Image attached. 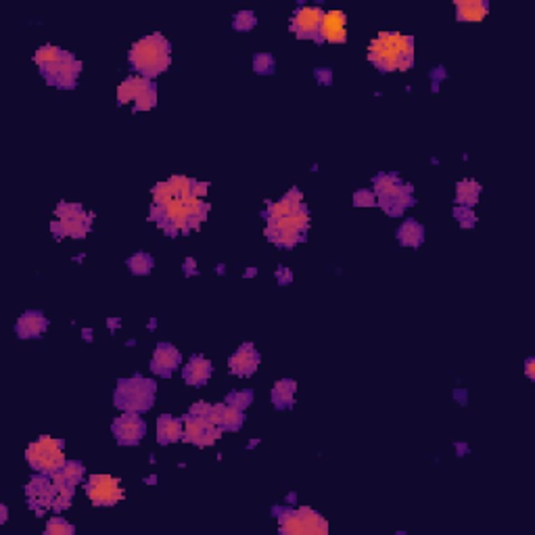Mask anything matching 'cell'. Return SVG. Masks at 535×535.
<instances>
[{"label":"cell","mask_w":535,"mask_h":535,"mask_svg":"<svg viewBox=\"0 0 535 535\" xmlns=\"http://www.w3.org/2000/svg\"><path fill=\"white\" fill-rule=\"evenodd\" d=\"M322 21H324V11L320 6H301L291 17V32L301 40L318 42Z\"/></svg>","instance_id":"4fadbf2b"},{"label":"cell","mask_w":535,"mask_h":535,"mask_svg":"<svg viewBox=\"0 0 535 535\" xmlns=\"http://www.w3.org/2000/svg\"><path fill=\"white\" fill-rule=\"evenodd\" d=\"M111 433L116 437V441L120 445L132 447L138 445L144 435H146V422L140 418V414H132V412H122L113 424H111Z\"/></svg>","instance_id":"5bb4252c"},{"label":"cell","mask_w":535,"mask_h":535,"mask_svg":"<svg viewBox=\"0 0 535 535\" xmlns=\"http://www.w3.org/2000/svg\"><path fill=\"white\" fill-rule=\"evenodd\" d=\"M253 71L260 76H272L276 71V59L270 53H256L253 55Z\"/></svg>","instance_id":"f1b7e54d"},{"label":"cell","mask_w":535,"mask_h":535,"mask_svg":"<svg viewBox=\"0 0 535 535\" xmlns=\"http://www.w3.org/2000/svg\"><path fill=\"white\" fill-rule=\"evenodd\" d=\"M107 326H109V331L113 333L116 328H120V326H122V322H120L118 318H109V320H107Z\"/></svg>","instance_id":"b9f144b4"},{"label":"cell","mask_w":535,"mask_h":535,"mask_svg":"<svg viewBox=\"0 0 535 535\" xmlns=\"http://www.w3.org/2000/svg\"><path fill=\"white\" fill-rule=\"evenodd\" d=\"M214 375V364L205 356H190L188 362L182 368V379L190 387H205Z\"/></svg>","instance_id":"ac0fdd59"},{"label":"cell","mask_w":535,"mask_h":535,"mask_svg":"<svg viewBox=\"0 0 535 535\" xmlns=\"http://www.w3.org/2000/svg\"><path fill=\"white\" fill-rule=\"evenodd\" d=\"M61 471H63L65 479H67L71 485H76V487L84 481V475H86V466H84V462H80V460H67L65 466H63Z\"/></svg>","instance_id":"83f0119b"},{"label":"cell","mask_w":535,"mask_h":535,"mask_svg":"<svg viewBox=\"0 0 535 535\" xmlns=\"http://www.w3.org/2000/svg\"><path fill=\"white\" fill-rule=\"evenodd\" d=\"M153 86V82L148 78H142L138 74H134L130 78H126L120 86H118V105H128L136 103L148 88Z\"/></svg>","instance_id":"7402d4cb"},{"label":"cell","mask_w":535,"mask_h":535,"mask_svg":"<svg viewBox=\"0 0 535 535\" xmlns=\"http://www.w3.org/2000/svg\"><path fill=\"white\" fill-rule=\"evenodd\" d=\"M276 282H278L280 286H289V284L293 282V272H291V268H286V266L276 268Z\"/></svg>","instance_id":"d590c367"},{"label":"cell","mask_w":535,"mask_h":535,"mask_svg":"<svg viewBox=\"0 0 535 535\" xmlns=\"http://www.w3.org/2000/svg\"><path fill=\"white\" fill-rule=\"evenodd\" d=\"M525 375L529 381H535V358H527L525 362Z\"/></svg>","instance_id":"ab89813d"},{"label":"cell","mask_w":535,"mask_h":535,"mask_svg":"<svg viewBox=\"0 0 535 535\" xmlns=\"http://www.w3.org/2000/svg\"><path fill=\"white\" fill-rule=\"evenodd\" d=\"M249 276H258V268H249V270H245V278H249Z\"/></svg>","instance_id":"bcb514c9"},{"label":"cell","mask_w":535,"mask_h":535,"mask_svg":"<svg viewBox=\"0 0 535 535\" xmlns=\"http://www.w3.org/2000/svg\"><path fill=\"white\" fill-rule=\"evenodd\" d=\"M489 13L487 0H458L456 2V19L458 21H481Z\"/></svg>","instance_id":"d4e9b609"},{"label":"cell","mask_w":535,"mask_h":535,"mask_svg":"<svg viewBox=\"0 0 535 535\" xmlns=\"http://www.w3.org/2000/svg\"><path fill=\"white\" fill-rule=\"evenodd\" d=\"M454 447L458 450V456H462V454H466V452H468V445H466V443H456Z\"/></svg>","instance_id":"ee69618b"},{"label":"cell","mask_w":535,"mask_h":535,"mask_svg":"<svg viewBox=\"0 0 535 535\" xmlns=\"http://www.w3.org/2000/svg\"><path fill=\"white\" fill-rule=\"evenodd\" d=\"M84 494L92 506H116L126 498L122 481L111 475H90L84 483Z\"/></svg>","instance_id":"30bf717a"},{"label":"cell","mask_w":535,"mask_h":535,"mask_svg":"<svg viewBox=\"0 0 535 535\" xmlns=\"http://www.w3.org/2000/svg\"><path fill=\"white\" fill-rule=\"evenodd\" d=\"M144 481H146V483H155V481H157V477H155V475H153V477H146V479H144Z\"/></svg>","instance_id":"f907efd6"},{"label":"cell","mask_w":535,"mask_h":535,"mask_svg":"<svg viewBox=\"0 0 535 535\" xmlns=\"http://www.w3.org/2000/svg\"><path fill=\"white\" fill-rule=\"evenodd\" d=\"M25 460L32 466L34 473H42V475H53L57 471H61L67 462L65 458V441L63 439H55L48 435L38 437L36 441H32L25 450Z\"/></svg>","instance_id":"ba28073f"},{"label":"cell","mask_w":535,"mask_h":535,"mask_svg":"<svg viewBox=\"0 0 535 535\" xmlns=\"http://www.w3.org/2000/svg\"><path fill=\"white\" fill-rule=\"evenodd\" d=\"M264 220V235L272 245L293 249L305 241V232L310 230V209L303 201V193L299 188H291L282 199L268 203Z\"/></svg>","instance_id":"6da1fadb"},{"label":"cell","mask_w":535,"mask_h":535,"mask_svg":"<svg viewBox=\"0 0 535 535\" xmlns=\"http://www.w3.org/2000/svg\"><path fill=\"white\" fill-rule=\"evenodd\" d=\"M92 335H95V331H92V328H84V331H82V337H84L88 343H92V339H95Z\"/></svg>","instance_id":"7bdbcfd3"},{"label":"cell","mask_w":535,"mask_h":535,"mask_svg":"<svg viewBox=\"0 0 535 535\" xmlns=\"http://www.w3.org/2000/svg\"><path fill=\"white\" fill-rule=\"evenodd\" d=\"M6 521H8V506L0 504V523H6Z\"/></svg>","instance_id":"60d3db41"},{"label":"cell","mask_w":535,"mask_h":535,"mask_svg":"<svg viewBox=\"0 0 535 535\" xmlns=\"http://www.w3.org/2000/svg\"><path fill=\"white\" fill-rule=\"evenodd\" d=\"M128 61L132 65V69L142 76V78H157L161 76L163 71L169 69L172 65V44L169 40L155 32V34H148L140 40H136L128 53Z\"/></svg>","instance_id":"277c9868"},{"label":"cell","mask_w":535,"mask_h":535,"mask_svg":"<svg viewBox=\"0 0 535 535\" xmlns=\"http://www.w3.org/2000/svg\"><path fill=\"white\" fill-rule=\"evenodd\" d=\"M211 405L214 403H207V401H195L190 408H188V412L190 414H197V416H209V412H211Z\"/></svg>","instance_id":"8d00e7d4"},{"label":"cell","mask_w":535,"mask_h":535,"mask_svg":"<svg viewBox=\"0 0 535 535\" xmlns=\"http://www.w3.org/2000/svg\"><path fill=\"white\" fill-rule=\"evenodd\" d=\"M377 205L391 218H400L401 214L414 205V186L403 182L394 172H381L373 178Z\"/></svg>","instance_id":"5b68a950"},{"label":"cell","mask_w":535,"mask_h":535,"mask_svg":"<svg viewBox=\"0 0 535 535\" xmlns=\"http://www.w3.org/2000/svg\"><path fill=\"white\" fill-rule=\"evenodd\" d=\"M146 328H148V331H155V328H157V320H155V318H151V320H148V324H146Z\"/></svg>","instance_id":"7dc6e473"},{"label":"cell","mask_w":535,"mask_h":535,"mask_svg":"<svg viewBox=\"0 0 535 535\" xmlns=\"http://www.w3.org/2000/svg\"><path fill=\"white\" fill-rule=\"evenodd\" d=\"M366 59L383 74L414 67V38L398 32H381L370 40Z\"/></svg>","instance_id":"7a4b0ae2"},{"label":"cell","mask_w":535,"mask_h":535,"mask_svg":"<svg viewBox=\"0 0 535 535\" xmlns=\"http://www.w3.org/2000/svg\"><path fill=\"white\" fill-rule=\"evenodd\" d=\"M314 78L318 80V84H322V86H331V84H333L335 74H333V69H328V67H318V69H314Z\"/></svg>","instance_id":"e575fe53"},{"label":"cell","mask_w":535,"mask_h":535,"mask_svg":"<svg viewBox=\"0 0 535 535\" xmlns=\"http://www.w3.org/2000/svg\"><path fill=\"white\" fill-rule=\"evenodd\" d=\"M454 398H456V400H460V403H464L462 400L466 398V391H454Z\"/></svg>","instance_id":"f6af8a7d"},{"label":"cell","mask_w":535,"mask_h":535,"mask_svg":"<svg viewBox=\"0 0 535 535\" xmlns=\"http://www.w3.org/2000/svg\"><path fill=\"white\" fill-rule=\"evenodd\" d=\"M209 420L218 424L222 431H241V426L245 424V410L230 405L226 401L214 403L209 412Z\"/></svg>","instance_id":"ffe728a7"},{"label":"cell","mask_w":535,"mask_h":535,"mask_svg":"<svg viewBox=\"0 0 535 535\" xmlns=\"http://www.w3.org/2000/svg\"><path fill=\"white\" fill-rule=\"evenodd\" d=\"M272 515L278 521V531L282 535H326L328 521L312 510L310 506H274Z\"/></svg>","instance_id":"8992f818"},{"label":"cell","mask_w":535,"mask_h":535,"mask_svg":"<svg viewBox=\"0 0 535 535\" xmlns=\"http://www.w3.org/2000/svg\"><path fill=\"white\" fill-rule=\"evenodd\" d=\"M429 78H431V84H433V90H437L439 88V84L447 78V74H445V69L439 65V67H435L431 74H429Z\"/></svg>","instance_id":"74e56055"},{"label":"cell","mask_w":535,"mask_h":535,"mask_svg":"<svg viewBox=\"0 0 535 535\" xmlns=\"http://www.w3.org/2000/svg\"><path fill=\"white\" fill-rule=\"evenodd\" d=\"M216 272H220V274H224V272H226V266H224V264H220V266L216 268Z\"/></svg>","instance_id":"681fc988"},{"label":"cell","mask_w":535,"mask_h":535,"mask_svg":"<svg viewBox=\"0 0 535 535\" xmlns=\"http://www.w3.org/2000/svg\"><path fill=\"white\" fill-rule=\"evenodd\" d=\"M182 272H184V276H197V274H199L197 260H195V258H186L184 264H182Z\"/></svg>","instance_id":"f35d334b"},{"label":"cell","mask_w":535,"mask_h":535,"mask_svg":"<svg viewBox=\"0 0 535 535\" xmlns=\"http://www.w3.org/2000/svg\"><path fill=\"white\" fill-rule=\"evenodd\" d=\"M180 366H182V354L178 352V347L172 343H157L148 362L151 373L161 379H169Z\"/></svg>","instance_id":"2e32d148"},{"label":"cell","mask_w":535,"mask_h":535,"mask_svg":"<svg viewBox=\"0 0 535 535\" xmlns=\"http://www.w3.org/2000/svg\"><path fill=\"white\" fill-rule=\"evenodd\" d=\"M352 203L356 207H377V195L370 188H358L352 197Z\"/></svg>","instance_id":"d6a6232c"},{"label":"cell","mask_w":535,"mask_h":535,"mask_svg":"<svg viewBox=\"0 0 535 535\" xmlns=\"http://www.w3.org/2000/svg\"><path fill=\"white\" fill-rule=\"evenodd\" d=\"M44 534L46 535H74L76 534V525L67 523V521H65V519H61V517H50V519L46 521Z\"/></svg>","instance_id":"f546056e"},{"label":"cell","mask_w":535,"mask_h":535,"mask_svg":"<svg viewBox=\"0 0 535 535\" xmlns=\"http://www.w3.org/2000/svg\"><path fill=\"white\" fill-rule=\"evenodd\" d=\"M25 498H27V506L34 510L36 517H44L48 510H53V504L57 498V485L53 483V477L36 473L25 485Z\"/></svg>","instance_id":"8fae6325"},{"label":"cell","mask_w":535,"mask_h":535,"mask_svg":"<svg viewBox=\"0 0 535 535\" xmlns=\"http://www.w3.org/2000/svg\"><path fill=\"white\" fill-rule=\"evenodd\" d=\"M258 25V17L253 11H239L232 19L235 32H251Z\"/></svg>","instance_id":"4dcf8cb0"},{"label":"cell","mask_w":535,"mask_h":535,"mask_svg":"<svg viewBox=\"0 0 535 535\" xmlns=\"http://www.w3.org/2000/svg\"><path fill=\"white\" fill-rule=\"evenodd\" d=\"M126 266H128V270L132 272L134 276H148L151 270L155 268V260L146 251H136L134 256H130L126 260Z\"/></svg>","instance_id":"4316f807"},{"label":"cell","mask_w":535,"mask_h":535,"mask_svg":"<svg viewBox=\"0 0 535 535\" xmlns=\"http://www.w3.org/2000/svg\"><path fill=\"white\" fill-rule=\"evenodd\" d=\"M454 218L458 220V224L462 228H473L477 224V216L473 211V207H464V205H456L454 207Z\"/></svg>","instance_id":"836d02e7"},{"label":"cell","mask_w":535,"mask_h":535,"mask_svg":"<svg viewBox=\"0 0 535 535\" xmlns=\"http://www.w3.org/2000/svg\"><path fill=\"white\" fill-rule=\"evenodd\" d=\"M182 420H184L182 441H186L190 445H197V447L214 445L224 433L218 424H214L209 420V416H197V414L186 412V416H182Z\"/></svg>","instance_id":"7c38bea8"},{"label":"cell","mask_w":535,"mask_h":535,"mask_svg":"<svg viewBox=\"0 0 535 535\" xmlns=\"http://www.w3.org/2000/svg\"><path fill=\"white\" fill-rule=\"evenodd\" d=\"M34 63L40 69V76L46 80L48 86L71 90L78 86L80 74H82V61L55 44H44L34 53Z\"/></svg>","instance_id":"3957f363"},{"label":"cell","mask_w":535,"mask_h":535,"mask_svg":"<svg viewBox=\"0 0 535 535\" xmlns=\"http://www.w3.org/2000/svg\"><path fill=\"white\" fill-rule=\"evenodd\" d=\"M253 398H256V394L251 391V389H235V391H230L228 396H226V403H230V405H237V408H241V410H247L251 403H253Z\"/></svg>","instance_id":"1f68e13d"},{"label":"cell","mask_w":535,"mask_h":535,"mask_svg":"<svg viewBox=\"0 0 535 535\" xmlns=\"http://www.w3.org/2000/svg\"><path fill=\"white\" fill-rule=\"evenodd\" d=\"M398 241L401 247H410L416 249L424 243V226L416 220H403L398 228Z\"/></svg>","instance_id":"cb8c5ba5"},{"label":"cell","mask_w":535,"mask_h":535,"mask_svg":"<svg viewBox=\"0 0 535 535\" xmlns=\"http://www.w3.org/2000/svg\"><path fill=\"white\" fill-rule=\"evenodd\" d=\"M157 398V383L142 375H134L118 381L113 391V405L122 412L144 414L153 408Z\"/></svg>","instance_id":"52a82bcc"},{"label":"cell","mask_w":535,"mask_h":535,"mask_svg":"<svg viewBox=\"0 0 535 535\" xmlns=\"http://www.w3.org/2000/svg\"><path fill=\"white\" fill-rule=\"evenodd\" d=\"M92 226V214L86 211L80 203L61 201L55 207V220L50 222V232L57 239L69 237V239H84L90 232Z\"/></svg>","instance_id":"9c48e42d"},{"label":"cell","mask_w":535,"mask_h":535,"mask_svg":"<svg viewBox=\"0 0 535 535\" xmlns=\"http://www.w3.org/2000/svg\"><path fill=\"white\" fill-rule=\"evenodd\" d=\"M481 184L477 180H460L456 184V205L473 207L479 201Z\"/></svg>","instance_id":"484cf974"},{"label":"cell","mask_w":535,"mask_h":535,"mask_svg":"<svg viewBox=\"0 0 535 535\" xmlns=\"http://www.w3.org/2000/svg\"><path fill=\"white\" fill-rule=\"evenodd\" d=\"M295 394H297V383L293 379H280L272 387V405L276 410H289L295 405Z\"/></svg>","instance_id":"603a6c76"},{"label":"cell","mask_w":535,"mask_h":535,"mask_svg":"<svg viewBox=\"0 0 535 535\" xmlns=\"http://www.w3.org/2000/svg\"><path fill=\"white\" fill-rule=\"evenodd\" d=\"M347 40V17L343 11H328L324 13V21L320 27L318 42L343 44Z\"/></svg>","instance_id":"e0dca14e"},{"label":"cell","mask_w":535,"mask_h":535,"mask_svg":"<svg viewBox=\"0 0 535 535\" xmlns=\"http://www.w3.org/2000/svg\"><path fill=\"white\" fill-rule=\"evenodd\" d=\"M184 435V420L176 418L172 414H161L157 418V443L159 445H172L176 441H182Z\"/></svg>","instance_id":"44dd1931"},{"label":"cell","mask_w":535,"mask_h":535,"mask_svg":"<svg viewBox=\"0 0 535 535\" xmlns=\"http://www.w3.org/2000/svg\"><path fill=\"white\" fill-rule=\"evenodd\" d=\"M262 364V356L253 343H241L237 352L228 358V373L239 379H247L258 373Z\"/></svg>","instance_id":"9a60e30c"},{"label":"cell","mask_w":535,"mask_h":535,"mask_svg":"<svg viewBox=\"0 0 535 535\" xmlns=\"http://www.w3.org/2000/svg\"><path fill=\"white\" fill-rule=\"evenodd\" d=\"M48 331V318L40 310H27L15 324V333L19 339H40Z\"/></svg>","instance_id":"d6986e66"},{"label":"cell","mask_w":535,"mask_h":535,"mask_svg":"<svg viewBox=\"0 0 535 535\" xmlns=\"http://www.w3.org/2000/svg\"><path fill=\"white\" fill-rule=\"evenodd\" d=\"M258 445H260V439H251V441L247 443V447H249V450H251V447H258Z\"/></svg>","instance_id":"c3c4849f"}]
</instances>
